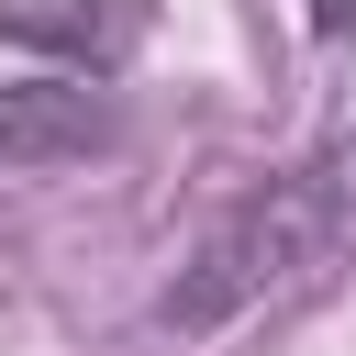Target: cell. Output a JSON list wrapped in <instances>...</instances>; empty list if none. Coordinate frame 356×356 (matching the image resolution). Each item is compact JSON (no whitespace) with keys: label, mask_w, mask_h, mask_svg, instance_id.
Segmentation results:
<instances>
[{"label":"cell","mask_w":356,"mask_h":356,"mask_svg":"<svg viewBox=\"0 0 356 356\" xmlns=\"http://www.w3.org/2000/svg\"><path fill=\"white\" fill-rule=\"evenodd\" d=\"M345 256H356V122H345L334 145H312L289 178H267L256 200H234V211L200 234V256L167 278L156 323H167V334H222V323H245L256 300L323 289Z\"/></svg>","instance_id":"1"},{"label":"cell","mask_w":356,"mask_h":356,"mask_svg":"<svg viewBox=\"0 0 356 356\" xmlns=\"http://www.w3.org/2000/svg\"><path fill=\"white\" fill-rule=\"evenodd\" d=\"M122 145V111L100 78H11L0 89V167H89Z\"/></svg>","instance_id":"2"},{"label":"cell","mask_w":356,"mask_h":356,"mask_svg":"<svg viewBox=\"0 0 356 356\" xmlns=\"http://www.w3.org/2000/svg\"><path fill=\"white\" fill-rule=\"evenodd\" d=\"M0 33H22V44H56V56H89V67H111V56L145 33V11H134V0H0Z\"/></svg>","instance_id":"3"},{"label":"cell","mask_w":356,"mask_h":356,"mask_svg":"<svg viewBox=\"0 0 356 356\" xmlns=\"http://www.w3.org/2000/svg\"><path fill=\"white\" fill-rule=\"evenodd\" d=\"M300 22H312V33H345V22H356V0H312Z\"/></svg>","instance_id":"4"}]
</instances>
